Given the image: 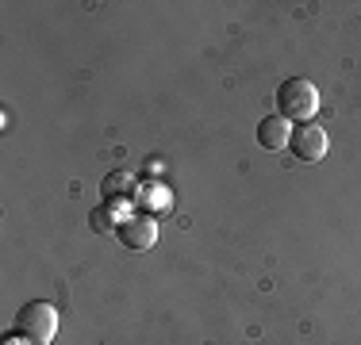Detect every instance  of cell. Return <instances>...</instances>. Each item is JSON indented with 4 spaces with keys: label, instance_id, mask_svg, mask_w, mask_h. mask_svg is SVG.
<instances>
[{
    "label": "cell",
    "instance_id": "6da1fadb",
    "mask_svg": "<svg viewBox=\"0 0 361 345\" xmlns=\"http://www.w3.org/2000/svg\"><path fill=\"white\" fill-rule=\"evenodd\" d=\"M315 111H319V89L307 77H288L277 89V115H285L288 123H312Z\"/></svg>",
    "mask_w": 361,
    "mask_h": 345
},
{
    "label": "cell",
    "instance_id": "7a4b0ae2",
    "mask_svg": "<svg viewBox=\"0 0 361 345\" xmlns=\"http://www.w3.org/2000/svg\"><path fill=\"white\" fill-rule=\"evenodd\" d=\"M16 334H23L31 345H50L58 334V310L54 303H42V299H35V303H23L20 315H16Z\"/></svg>",
    "mask_w": 361,
    "mask_h": 345
},
{
    "label": "cell",
    "instance_id": "3957f363",
    "mask_svg": "<svg viewBox=\"0 0 361 345\" xmlns=\"http://www.w3.org/2000/svg\"><path fill=\"white\" fill-rule=\"evenodd\" d=\"M288 150L296 153L300 161H323L326 150H331V138H326V131L319 123H296L292 127V138H288Z\"/></svg>",
    "mask_w": 361,
    "mask_h": 345
},
{
    "label": "cell",
    "instance_id": "277c9868",
    "mask_svg": "<svg viewBox=\"0 0 361 345\" xmlns=\"http://www.w3.org/2000/svg\"><path fill=\"white\" fill-rule=\"evenodd\" d=\"M116 238L123 242V249H131V253H146V249L158 242V222H154V215H127V219H119Z\"/></svg>",
    "mask_w": 361,
    "mask_h": 345
},
{
    "label": "cell",
    "instance_id": "5b68a950",
    "mask_svg": "<svg viewBox=\"0 0 361 345\" xmlns=\"http://www.w3.org/2000/svg\"><path fill=\"white\" fill-rule=\"evenodd\" d=\"M292 138V123L285 115H265L262 123H257V142L265 146V150H285Z\"/></svg>",
    "mask_w": 361,
    "mask_h": 345
},
{
    "label": "cell",
    "instance_id": "8992f818",
    "mask_svg": "<svg viewBox=\"0 0 361 345\" xmlns=\"http://www.w3.org/2000/svg\"><path fill=\"white\" fill-rule=\"evenodd\" d=\"M100 192H104V203H116V200H131L135 196V177L127 169H116L100 180Z\"/></svg>",
    "mask_w": 361,
    "mask_h": 345
},
{
    "label": "cell",
    "instance_id": "52a82bcc",
    "mask_svg": "<svg viewBox=\"0 0 361 345\" xmlns=\"http://www.w3.org/2000/svg\"><path fill=\"white\" fill-rule=\"evenodd\" d=\"M89 227L97 230V234H116L119 230V219H116V203H100L89 211Z\"/></svg>",
    "mask_w": 361,
    "mask_h": 345
},
{
    "label": "cell",
    "instance_id": "ba28073f",
    "mask_svg": "<svg viewBox=\"0 0 361 345\" xmlns=\"http://www.w3.org/2000/svg\"><path fill=\"white\" fill-rule=\"evenodd\" d=\"M0 345H31L27 338H23V334H8V338L4 341H0Z\"/></svg>",
    "mask_w": 361,
    "mask_h": 345
}]
</instances>
